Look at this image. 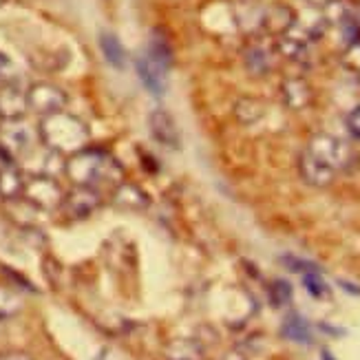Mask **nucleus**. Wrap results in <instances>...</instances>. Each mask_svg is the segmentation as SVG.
<instances>
[{"label":"nucleus","instance_id":"25","mask_svg":"<svg viewBox=\"0 0 360 360\" xmlns=\"http://www.w3.org/2000/svg\"><path fill=\"white\" fill-rule=\"evenodd\" d=\"M0 5H5V0H0Z\"/></svg>","mask_w":360,"mask_h":360},{"label":"nucleus","instance_id":"23","mask_svg":"<svg viewBox=\"0 0 360 360\" xmlns=\"http://www.w3.org/2000/svg\"><path fill=\"white\" fill-rule=\"evenodd\" d=\"M323 360H334V358H332L330 354H327V352H323Z\"/></svg>","mask_w":360,"mask_h":360},{"label":"nucleus","instance_id":"7","mask_svg":"<svg viewBox=\"0 0 360 360\" xmlns=\"http://www.w3.org/2000/svg\"><path fill=\"white\" fill-rule=\"evenodd\" d=\"M148 133L158 144L166 146V148H179L181 137H179V129L175 117L170 115L164 108H155L148 115Z\"/></svg>","mask_w":360,"mask_h":360},{"label":"nucleus","instance_id":"9","mask_svg":"<svg viewBox=\"0 0 360 360\" xmlns=\"http://www.w3.org/2000/svg\"><path fill=\"white\" fill-rule=\"evenodd\" d=\"M29 113L27 108V91L18 84L5 82L0 86V120H20Z\"/></svg>","mask_w":360,"mask_h":360},{"label":"nucleus","instance_id":"14","mask_svg":"<svg viewBox=\"0 0 360 360\" xmlns=\"http://www.w3.org/2000/svg\"><path fill=\"white\" fill-rule=\"evenodd\" d=\"M146 58H148L158 69H162L164 73L170 69V65H173V49H170L168 40L160 34V31H153V34H150Z\"/></svg>","mask_w":360,"mask_h":360},{"label":"nucleus","instance_id":"12","mask_svg":"<svg viewBox=\"0 0 360 360\" xmlns=\"http://www.w3.org/2000/svg\"><path fill=\"white\" fill-rule=\"evenodd\" d=\"M135 71L139 82L144 84V89L155 98H162L166 93V73L162 69H158L146 56H139L135 60Z\"/></svg>","mask_w":360,"mask_h":360},{"label":"nucleus","instance_id":"20","mask_svg":"<svg viewBox=\"0 0 360 360\" xmlns=\"http://www.w3.org/2000/svg\"><path fill=\"white\" fill-rule=\"evenodd\" d=\"M347 124H349V131H352L356 137H360V106H356L354 111L349 113Z\"/></svg>","mask_w":360,"mask_h":360},{"label":"nucleus","instance_id":"22","mask_svg":"<svg viewBox=\"0 0 360 360\" xmlns=\"http://www.w3.org/2000/svg\"><path fill=\"white\" fill-rule=\"evenodd\" d=\"M11 69H13V67H11V60H9L7 56H3V53H0V75H3L5 80H7V77H9L7 73H11Z\"/></svg>","mask_w":360,"mask_h":360},{"label":"nucleus","instance_id":"18","mask_svg":"<svg viewBox=\"0 0 360 360\" xmlns=\"http://www.w3.org/2000/svg\"><path fill=\"white\" fill-rule=\"evenodd\" d=\"M283 334L292 340H299V342H307L309 340V330H307V325L305 321H301L299 316H292L285 327H283Z\"/></svg>","mask_w":360,"mask_h":360},{"label":"nucleus","instance_id":"6","mask_svg":"<svg viewBox=\"0 0 360 360\" xmlns=\"http://www.w3.org/2000/svg\"><path fill=\"white\" fill-rule=\"evenodd\" d=\"M102 206V193L93 186H73L69 193H65L60 212L71 221H80L96 212Z\"/></svg>","mask_w":360,"mask_h":360},{"label":"nucleus","instance_id":"13","mask_svg":"<svg viewBox=\"0 0 360 360\" xmlns=\"http://www.w3.org/2000/svg\"><path fill=\"white\" fill-rule=\"evenodd\" d=\"M100 49H102L104 60L113 69H117V71L127 69L129 56H127V49H124V44L120 42V38L115 34H111V31H102L100 34Z\"/></svg>","mask_w":360,"mask_h":360},{"label":"nucleus","instance_id":"21","mask_svg":"<svg viewBox=\"0 0 360 360\" xmlns=\"http://www.w3.org/2000/svg\"><path fill=\"white\" fill-rule=\"evenodd\" d=\"M0 360H34V358L25 352H5V354H0Z\"/></svg>","mask_w":360,"mask_h":360},{"label":"nucleus","instance_id":"4","mask_svg":"<svg viewBox=\"0 0 360 360\" xmlns=\"http://www.w3.org/2000/svg\"><path fill=\"white\" fill-rule=\"evenodd\" d=\"M20 199L36 210H60L62 199H65V188L51 175H29L25 179Z\"/></svg>","mask_w":360,"mask_h":360},{"label":"nucleus","instance_id":"2","mask_svg":"<svg viewBox=\"0 0 360 360\" xmlns=\"http://www.w3.org/2000/svg\"><path fill=\"white\" fill-rule=\"evenodd\" d=\"M65 175L73 186H93L98 188L100 181H113L115 186L124 181V170L120 162L104 148L86 146L77 150L65 162Z\"/></svg>","mask_w":360,"mask_h":360},{"label":"nucleus","instance_id":"11","mask_svg":"<svg viewBox=\"0 0 360 360\" xmlns=\"http://www.w3.org/2000/svg\"><path fill=\"white\" fill-rule=\"evenodd\" d=\"M25 173L18 164L0 162V199L3 201H18L25 191Z\"/></svg>","mask_w":360,"mask_h":360},{"label":"nucleus","instance_id":"10","mask_svg":"<svg viewBox=\"0 0 360 360\" xmlns=\"http://www.w3.org/2000/svg\"><path fill=\"white\" fill-rule=\"evenodd\" d=\"M113 203L122 210H129V212H142L148 208V195L142 186H137L133 181H120L113 191Z\"/></svg>","mask_w":360,"mask_h":360},{"label":"nucleus","instance_id":"5","mask_svg":"<svg viewBox=\"0 0 360 360\" xmlns=\"http://www.w3.org/2000/svg\"><path fill=\"white\" fill-rule=\"evenodd\" d=\"M69 104V98L65 89L51 82H36L27 89V108L38 117H46L65 111Z\"/></svg>","mask_w":360,"mask_h":360},{"label":"nucleus","instance_id":"24","mask_svg":"<svg viewBox=\"0 0 360 360\" xmlns=\"http://www.w3.org/2000/svg\"><path fill=\"white\" fill-rule=\"evenodd\" d=\"M5 82H9V80H5V77H3V75H0V86H3Z\"/></svg>","mask_w":360,"mask_h":360},{"label":"nucleus","instance_id":"19","mask_svg":"<svg viewBox=\"0 0 360 360\" xmlns=\"http://www.w3.org/2000/svg\"><path fill=\"white\" fill-rule=\"evenodd\" d=\"M305 285H307V292L314 294V296H325L327 294V288H325L323 281L319 278L316 272H311V274L305 276Z\"/></svg>","mask_w":360,"mask_h":360},{"label":"nucleus","instance_id":"8","mask_svg":"<svg viewBox=\"0 0 360 360\" xmlns=\"http://www.w3.org/2000/svg\"><path fill=\"white\" fill-rule=\"evenodd\" d=\"M309 155H314L316 160H321L330 168H340L349 160V148L336 137L319 135V137H314V142L309 144Z\"/></svg>","mask_w":360,"mask_h":360},{"label":"nucleus","instance_id":"17","mask_svg":"<svg viewBox=\"0 0 360 360\" xmlns=\"http://www.w3.org/2000/svg\"><path fill=\"white\" fill-rule=\"evenodd\" d=\"M285 98L292 106H303L309 100V89L301 80H292L285 84Z\"/></svg>","mask_w":360,"mask_h":360},{"label":"nucleus","instance_id":"15","mask_svg":"<svg viewBox=\"0 0 360 360\" xmlns=\"http://www.w3.org/2000/svg\"><path fill=\"white\" fill-rule=\"evenodd\" d=\"M301 173L303 177L309 181V184H314V186H325V184H330L332 177H334V168H330L327 164H323L321 160H316L314 155H303L301 158Z\"/></svg>","mask_w":360,"mask_h":360},{"label":"nucleus","instance_id":"3","mask_svg":"<svg viewBox=\"0 0 360 360\" xmlns=\"http://www.w3.org/2000/svg\"><path fill=\"white\" fill-rule=\"evenodd\" d=\"M36 139L38 131H31L25 117L3 120V124H0V158L13 164L27 160L36 150Z\"/></svg>","mask_w":360,"mask_h":360},{"label":"nucleus","instance_id":"16","mask_svg":"<svg viewBox=\"0 0 360 360\" xmlns=\"http://www.w3.org/2000/svg\"><path fill=\"white\" fill-rule=\"evenodd\" d=\"M22 307H25V301L18 292L13 288L0 285V321H9L13 316H18Z\"/></svg>","mask_w":360,"mask_h":360},{"label":"nucleus","instance_id":"1","mask_svg":"<svg viewBox=\"0 0 360 360\" xmlns=\"http://www.w3.org/2000/svg\"><path fill=\"white\" fill-rule=\"evenodd\" d=\"M38 139L44 148H49L62 158H71L77 150H82L91 142L89 127L67 111L40 117L38 122Z\"/></svg>","mask_w":360,"mask_h":360}]
</instances>
